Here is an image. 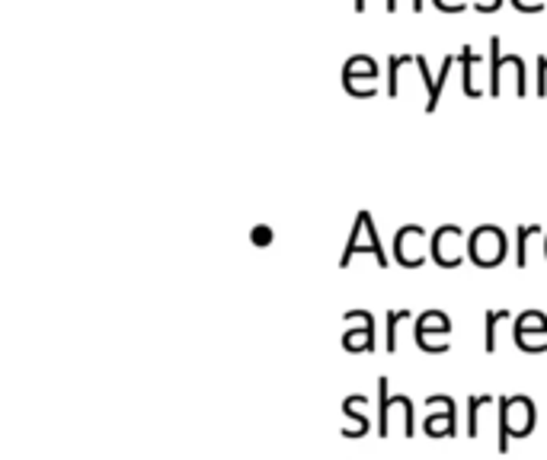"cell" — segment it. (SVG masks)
I'll return each mask as SVG.
<instances>
[{"label":"cell","mask_w":547,"mask_h":460,"mask_svg":"<svg viewBox=\"0 0 547 460\" xmlns=\"http://www.w3.org/2000/svg\"><path fill=\"white\" fill-rule=\"evenodd\" d=\"M538 419V409L528 396H503L499 400V454H509L512 438H528Z\"/></svg>","instance_id":"obj_1"},{"label":"cell","mask_w":547,"mask_h":460,"mask_svg":"<svg viewBox=\"0 0 547 460\" xmlns=\"http://www.w3.org/2000/svg\"><path fill=\"white\" fill-rule=\"evenodd\" d=\"M509 253V240H506L503 227L497 224H481L474 227V234L467 240V259L477 269H497Z\"/></svg>","instance_id":"obj_2"},{"label":"cell","mask_w":547,"mask_h":460,"mask_svg":"<svg viewBox=\"0 0 547 460\" xmlns=\"http://www.w3.org/2000/svg\"><path fill=\"white\" fill-rule=\"evenodd\" d=\"M356 253H372L378 269H387V256H384V247H381V237L375 230V221L368 212H358L356 214V224H352V234H349V243H346V253L340 259V269H349V263L356 259Z\"/></svg>","instance_id":"obj_3"},{"label":"cell","mask_w":547,"mask_h":460,"mask_svg":"<svg viewBox=\"0 0 547 460\" xmlns=\"http://www.w3.org/2000/svg\"><path fill=\"white\" fill-rule=\"evenodd\" d=\"M448 333H452V320L442 310H426L416 317V345L429 355H446L452 349Z\"/></svg>","instance_id":"obj_4"},{"label":"cell","mask_w":547,"mask_h":460,"mask_svg":"<svg viewBox=\"0 0 547 460\" xmlns=\"http://www.w3.org/2000/svg\"><path fill=\"white\" fill-rule=\"evenodd\" d=\"M387 387H391V380L381 374L378 378V435L381 438H387V431H391V416L394 412H401L403 416V435L407 438H413V400L410 396H391L387 394Z\"/></svg>","instance_id":"obj_5"},{"label":"cell","mask_w":547,"mask_h":460,"mask_svg":"<svg viewBox=\"0 0 547 460\" xmlns=\"http://www.w3.org/2000/svg\"><path fill=\"white\" fill-rule=\"evenodd\" d=\"M464 247V230L458 224H442L436 230V237L429 240V259L442 269H454L467 259Z\"/></svg>","instance_id":"obj_6"},{"label":"cell","mask_w":547,"mask_h":460,"mask_svg":"<svg viewBox=\"0 0 547 460\" xmlns=\"http://www.w3.org/2000/svg\"><path fill=\"white\" fill-rule=\"evenodd\" d=\"M499 36L490 39V96H499L503 93V71L512 67V74L518 77V90L516 96H528V77H525V61L518 55H503L499 51Z\"/></svg>","instance_id":"obj_7"},{"label":"cell","mask_w":547,"mask_h":460,"mask_svg":"<svg viewBox=\"0 0 547 460\" xmlns=\"http://www.w3.org/2000/svg\"><path fill=\"white\" fill-rule=\"evenodd\" d=\"M516 345L522 352H547V317L541 310H525L516 317Z\"/></svg>","instance_id":"obj_8"},{"label":"cell","mask_w":547,"mask_h":460,"mask_svg":"<svg viewBox=\"0 0 547 460\" xmlns=\"http://www.w3.org/2000/svg\"><path fill=\"white\" fill-rule=\"evenodd\" d=\"M423 240H426V230L419 224H403L401 230H397L394 256H397V263H401L403 269H419V265L426 263Z\"/></svg>","instance_id":"obj_9"},{"label":"cell","mask_w":547,"mask_h":460,"mask_svg":"<svg viewBox=\"0 0 547 460\" xmlns=\"http://www.w3.org/2000/svg\"><path fill=\"white\" fill-rule=\"evenodd\" d=\"M426 406L429 409H436L429 419H426V435L429 438H452L454 431V422H458V412H454V400L452 396H429L426 400Z\"/></svg>","instance_id":"obj_10"},{"label":"cell","mask_w":547,"mask_h":460,"mask_svg":"<svg viewBox=\"0 0 547 460\" xmlns=\"http://www.w3.org/2000/svg\"><path fill=\"white\" fill-rule=\"evenodd\" d=\"M346 323H349V329H346V336H343L346 352H375L372 314H368V310H349V314H346Z\"/></svg>","instance_id":"obj_11"},{"label":"cell","mask_w":547,"mask_h":460,"mask_svg":"<svg viewBox=\"0 0 547 460\" xmlns=\"http://www.w3.org/2000/svg\"><path fill=\"white\" fill-rule=\"evenodd\" d=\"M358 81H378V61L372 58V55H352L349 61H346L343 67V87L346 93H356Z\"/></svg>","instance_id":"obj_12"},{"label":"cell","mask_w":547,"mask_h":460,"mask_svg":"<svg viewBox=\"0 0 547 460\" xmlns=\"http://www.w3.org/2000/svg\"><path fill=\"white\" fill-rule=\"evenodd\" d=\"M365 406H368V400H365V396H349V400L343 403V412L352 419V425L343 431L346 438H365V431H368V416L362 412Z\"/></svg>","instance_id":"obj_13"},{"label":"cell","mask_w":547,"mask_h":460,"mask_svg":"<svg viewBox=\"0 0 547 460\" xmlns=\"http://www.w3.org/2000/svg\"><path fill=\"white\" fill-rule=\"evenodd\" d=\"M477 55L474 45H464L461 48V65H464V77H461V87H464V96H471V100H477V96H483L481 90L474 87V65H477Z\"/></svg>","instance_id":"obj_14"},{"label":"cell","mask_w":547,"mask_h":460,"mask_svg":"<svg viewBox=\"0 0 547 460\" xmlns=\"http://www.w3.org/2000/svg\"><path fill=\"white\" fill-rule=\"evenodd\" d=\"M490 403H493V396H471V400H467V438H477V435H481V416Z\"/></svg>","instance_id":"obj_15"},{"label":"cell","mask_w":547,"mask_h":460,"mask_svg":"<svg viewBox=\"0 0 547 460\" xmlns=\"http://www.w3.org/2000/svg\"><path fill=\"white\" fill-rule=\"evenodd\" d=\"M503 320H512V310H487V317H483V349L487 352H497V326Z\"/></svg>","instance_id":"obj_16"},{"label":"cell","mask_w":547,"mask_h":460,"mask_svg":"<svg viewBox=\"0 0 547 460\" xmlns=\"http://www.w3.org/2000/svg\"><path fill=\"white\" fill-rule=\"evenodd\" d=\"M534 234H541V224H522L516 230V265L518 269H525L528 265V240Z\"/></svg>","instance_id":"obj_17"},{"label":"cell","mask_w":547,"mask_h":460,"mask_svg":"<svg viewBox=\"0 0 547 460\" xmlns=\"http://www.w3.org/2000/svg\"><path fill=\"white\" fill-rule=\"evenodd\" d=\"M403 65H416V55H391L387 58V96L391 100H397V93H401L397 90V74H401Z\"/></svg>","instance_id":"obj_18"},{"label":"cell","mask_w":547,"mask_h":460,"mask_svg":"<svg viewBox=\"0 0 547 460\" xmlns=\"http://www.w3.org/2000/svg\"><path fill=\"white\" fill-rule=\"evenodd\" d=\"M410 310H387V333H384V349L394 355L397 352V326H401L403 320H410Z\"/></svg>","instance_id":"obj_19"},{"label":"cell","mask_w":547,"mask_h":460,"mask_svg":"<svg viewBox=\"0 0 547 460\" xmlns=\"http://www.w3.org/2000/svg\"><path fill=\"white\" fill-rule=\"evenodd\" d=\"M538 96H547V51L538 55Z\"/></svg>","instance_id":"obj_20"},{"label":"cell","mask_w":547,"mask_h":460,"mask_svg":"<svg viewBox=\"0 0 547 460\" xmlns=\"http://www.w3.org/2000/svg\"><path fill=\"white\" fill-rule=\"evenodd\" d=\"M438 10H446V13H464L467 10V4L464 0H432Z\"/></svg>","instance_id":"obj_21"},{"label":"cell","mask_w":547,"mask_h":460,"mask_svg":"<svg viewBox=\"0 0 547 460\" xmlns=\"http://www.w3.org/2000/svg\"><path fill=\"white\" fill-rule=\"evenodd\" d=\"M250 240L260 243V247H266V243H272V230H269V227H266V224L253 227V234H250Z\"/></svg>","instance_id":"obj_22"},{"label":"cell","mask_w":547,"mask_h":460,"mask_svg":"<svg viewBox=\"0 0 547 460\" xmlns=\"http://www.w3.org/2000/svg\"><path fill=\"white\" fill-rule=\"evenodd\" d=\"M397 10V0H387V13ZM413 13H423V0H413Z\"/></svg>","instance_id":"obj_23"},{"label":"cell","mask_w":547,"mask_h":460,"mask_svg":"<svg viewBox=\"0 0 547 460\" xmlns=\"http://www.w3.org/2000/svg\"><path fill=\"white\" fill-rule=\"evenodd\" d=\"M365 7H368V0H356V13H365Z\"/></svg>","instance_id":"obj_24"},{"label":"cell","mask_w":547,"mask_h":460,"mask_svg":"<svg viewBox=\"0 0 547 460\" xmlns=\"http://www.w3.org/2000/svg\"><path fill=\"white\" fill-rule=\"evenodd\" d=\"M490 4H493V10H499V7H503V0H490Z\"/></svg>","instance_id":"obj_25"},{"label":"cell","mask_w":547,"mask_h":460,"mask_svg":"<svg viewBox=\"0 0 547 460\" xmlns=\"http://www.w3.org/2000/svg\"><path fill=\"white\" fill-rule=\"evenodd\" d=\"M544 253H547V243H544Z\"/></svg>","instance_id":"obj_26"}]
</instances>
